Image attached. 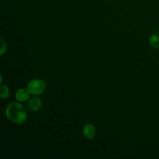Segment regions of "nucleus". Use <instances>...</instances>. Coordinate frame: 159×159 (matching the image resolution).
I'll list each match as a JSON object with an SVG mask.
<instances>
[{
    "instance_id": "nucleus-5",
    "label": "nucleus",
    "mask_w": 159,
    "mask_h": 159,
    "mask_svg": "<svg viewBox=\"0 0 159 159\" xmlns=\"http://www.w3.org/2000/svg\"><path fill=\"white\" fill-rule=\"evenodd\" d=\"M30 94L27 89L20 88L16 93V98L20 102H25L29 99Z\"/></svg>"
},
{
    "instance_id": "nucleus-1",
    "label": "nucleus",
    "mask_w": 159,
    "mask_h": 159,
    "mask_svg": "<svg viewBox=\"0 0 159 159\" xmlns=\"http://www.w3.org/2000/svg\"><path fill=\"white\" fill-rule=\"evenodd\" d=\"M6 115L9 120L16 124H22L27 118L24 107L16 102H11L7 106L6 109Z\"/></svg>"
},
{
    "instance_id": "nucleus-6",
    "label": "nucleus",
    "mask_w": 159,
    "mask_h": 159,
    "mask_svg": "<svg viewBox=\"0 0 159 159\" xmlns=\"http://www.w3.org/2000/svg\"><path fill=\"white\" fill-rule=\"evenodd\" d=\"M149 43L152 48H159V36L156 34L152 35L149 39Z\"/></svg>"
},
{
    "instance_id": "nucleus-4",
    "label": "nucleus",
    "mask_w": 159,
    "mask_h": 159,
    "mask_svg": "<svg viewBox=\"0 0 159 159\" xmlns=\"http://www.w3.org/2000/svg\"><path fill=\"white\" fill-rule=\"evenodd\" d=\"M42 105V101L38 98H31L29 101L28 104H27L28 108L30 111H34V112L39 111Z\"/></svg>"
},
{
    "instance_id": "nucleus-3",
    "label": "nucleus",
    "mask_w": 159,
    "mask_h": 159,
    "mask_svg": "<svg viewBox=\"0 0 159 159\" xmlns=\"http://www.w3.org/2000/svg\"><path fill=\"white\" fill-rule=\"evenodd\" d=\"M83 135L89 139H93L96 135V128L92 124H86L83 129Z\"/></svg>"
},
{
    "instance_id": "nucleus-2",
    "label": "nucleus",
    "mask_w": 159,
    "mask_h": 159,
    "mask_svg": "<svg viewBox=\"0 0 159 159\" xmlns=\"http://www.w3.org/2000/svg\"><path fill=\"white\" fill-rule=\"evenodd\" d=\"M45 88V83L41 79H34L30 81L27 86L29 93L33 95H39L43 93Z\"/></svg>"
},
{
    "instance_id": "nucleus-8",
    "label": "nucleus",
    "mask_w": 159,
    "mask_h": 159,
    "mask_svg": "<svg viewBox=\"0 0 159 159\" xmlns=\"http://www.w3.org/2000/svg\"><path fill=\"white\" fill-rule=\"evenodd\" d=\"M1 55H2L3 53L6 52V43L3 41L2 39H1Z\"/></svg>"
},
{
    "instance_id": "nucleus-7",
    "label": "nucleus",
    "mask_w": 159,
    "mask_h": 159,
    "mask_svg": "<svg viewBox=\"0 0 159 159\" xmlns=\"http://www.w3.org/2000/svg\"><path fill=\"white\" fill-rule=\"evenodd\" d=\"M10 94L9 89L6 85H2L0 88V96L2 99H6Z\"/></svg>"
}]
</instances>
